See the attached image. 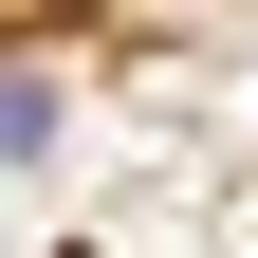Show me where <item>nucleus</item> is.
<instances>
[{"label":"nucleus","mask_w":258,"mask_h":258,"mask_svg":"<svg viewBox=\"0 0 258 258\" xmlns=\"http://www.w3.org/2000/svg\"><path fill=\"white\" fill-rule=\"evenodd\" d=\"M19 148H55V74H0V166Z\"/></svg>","instance_id":"nucleus-1"}]
</instances>
